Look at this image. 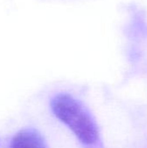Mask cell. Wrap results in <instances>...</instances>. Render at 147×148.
<instances>
[{"label":"cell","instance_id":"1","mask_svg":"<svg viewBox=\"0 0 147 148\" xmlns=\"http://www.w3.org/2000/svg\"><path fill=\"white\" fill-rule=\"evenodd\" d=\"M55 117L66 125L84 145L94 144L99 138L97 126L87 109L75 98L67 94H59L51 101Z\"/></svg>","mask_w":147,"mask_h":148},{"label":"cell","instance_id":"2","mask_svg":"<svg viewBox=\"0 0 147 148\" xmlns=\"http://www.w3.org/2000/svg\"><path fill=\"white\" fill-rule=\"evenodd\" d=\"M10 148H48V146L37 131L24 129L14 136Z\"/></svg>","mask_w":147,"mask_h":148}]
</instances>
